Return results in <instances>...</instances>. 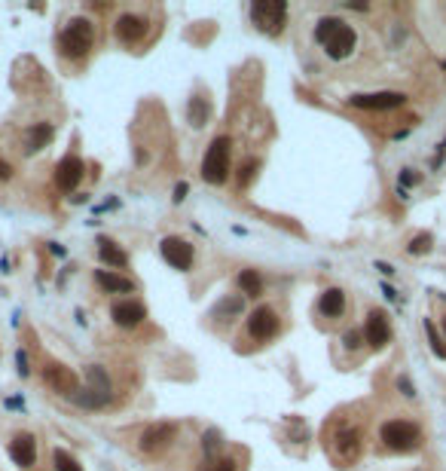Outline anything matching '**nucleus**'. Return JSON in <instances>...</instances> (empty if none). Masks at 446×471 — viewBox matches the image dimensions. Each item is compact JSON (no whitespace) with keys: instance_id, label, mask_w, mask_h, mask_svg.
Returning a JSON list of instances; mask_svg holds the SVG:
<instances>
[{"instance_id":"1","label":"nucleus","mask_w":446,"mask_h":471,"mask_svg":"<svg viewBox=\"0 0 446 471\" xmlns=\"http://www.w3.org/2000/svg\"><path fill=\"white\" fill-rule=\"evenodd\" d=\"M315 37H318V43L324 46V52L330 55V59H349L351 52H355V46H358V34H355V28L346 25L342 18H321L318 28H315Z\"/></svg>"},{"instance_id":"2","label":"nucleus","mask_w":446,"mask_h":471,"mask_svg":"<svg viewBox=\"0 0 446 471\" xmlns=\"http://www.w3.org/2000/svg\"><path fill=\"white\" fill-rule=\"evenodd\" d=\"M379 438H382V444L388 450H394V453H410V450L419 447L422 431L410 419H388L385 426L379 429Z\"/></svg>"},{"instance_id":"3","label":"nucleus","mask_w":446,"mask_h":471,"mask_svg":"<svg viewBox=\"0 0 446 471\" xmlns=\"http://www.w3.org/2000/svg\"><path fill=\"white\" fill-rule=\"evenodd\" d=\"M92 40H95V28L86 18H73V22L59 34V49L64 59H83L92 49Z\"/></svg>"},{"instance_id":"4","label":"nucleus","mask_w":446,"mask_h":471,"mask_svg":"<svg viewBox=\"0 0 446 471\" xmlns=\"http://www.w3.org/2000/svg\"><path fill=\"white\" fill-rule=\"evenodd\" d=\"M229 153H232V141L227 135L215 138V144L208 147L205 160H202V178L208 184H223L229 178Z\"/></svg>"},{"instance_id":"5","label":"nucleus","mask_w":446,"mask_h":471,"mask_svg":"<svg viewBox=\"0 0 446 471\" xmlns=\"http://www.w3.org/2000/svg\"><path fill=\"white\" fill-rule=\"evenodd\" d=\"M248 334L260 340V343H266V340H272L278 334V316H275V309H269V306H260L254 309L248 316Z\"/></svg>"},{"instance_id":"6","label":"nucleus","mask_w":446,"mask_h":471,"mask_svg":"<svg viewBox=\"0 0 446 471\" xmlns=\"http://www.w3.org/2000/svg\"><path fill=\"white\" fill-rule=\"evenodd\" d=\"M284 4L282 0H260V4H254V22L263 28V31L269 34H275V31H282V25H284Z\"/></svg>"},{"instance_id":"7","label":"nucleus","mask_w":446,"mask_h":471,"mask_svg":"<svg viewBox=\"0 0 446 471\" xmlns=\"http://www.w3.org/2000/svg\"><path fill=\"white\" fill-rule=\"evenodd\" d=\"M162 257H165L169 266H174V270H190L193 266V245L187 242V239L169 236V239H162Z\"/></svg>"},{"instance_id":"8","label":"nucleus","mask_w":446,"mask_h":471,"mask_svg":"<svg viewBox=\"0 0 446 471\" xmlns=\"http://www.w3.org/2000/svg\"><path fill=\"white\" fill-rule=\"evenodd\" d=\"M349 101L361 110H394V107H401L406 98L401 92H373V95H351Z\"/></svg>"},{"instance_id":"9","label":"nucleus","mask_w":446,"mask_h":471,"mask_svg":"<svg viewBox=\"0 0 446 471\" xmlns=\"http://www.w3.org/2000/svg\"><path fill=\"white\" fill-rule=\"evenodd\" d=\"M364 337H367V343L373 346V349H382L388 340H392V325H388V318H385L382 309H373V312L367 316Z\"/></svg>"},{"instance_id":"10","label":"nucleus","mask_w":446,"mask_h":471,"mask_svg":"<svg viewBox=\"0 0 446 471\" xmlns=\"http://www.w3.org/2000/svg\"><path fill=\"white\" fill-rule=\"evenodd\" d=\"M83 160L80 156H64V160L59 162V169H55V184H59V190L71 193L77 184L83 181Z\"/></svg>"},{"instance_id":"11","label":"nucleus","mask_w":446,"mask_h":471,"mask_svg":"<svg viewBox=\"0 0 446 471\" xmlns=\"http://www.w3.org/2000/svg\"><path fill=\"white\" fill-rule=\"evenodd\" d=\"M144 34H147V18L135 16V13H126V16L116 18V37H119V40H123L126 46L138 43Z\"/></svg>"},{"instance_id":"12","label":"nucleus","mask_w":446,"mask_h":471,"mask_svg":"<svg viewBox=\"0 0 446 471\" xmlns=\"http://www.w3.org/2000/svg\"><path fill=\"white\" fill-rule=\"evenodd\" d=\"M110 316L119 328H138L144 321V306L141 303H132V300H123V303H114V309H110Z\"/></svg>"},{"instance_id":"13","label":"nucleus","mask_w":446,"mask_h":471,"mask_svg":"<svg viewBox=\"0 0 446 471\" xmlns=\"http://www.w3.org/2000/svg\"><path fill=\"white\" fill-rule=\"evenodd\" d=\"M43 380L49 383L55 392H61V395H77V376H73L68 367H59V364L46 367V371H43Z\"/></svg>"},{"instance_id":"14","label":"nucleus","mask_w":446,"mask_h":471,"mask_svg":"<svg viewBox=\"0 0 446 471\" xmlns=\"http://www.w3.org/2000/svg\"><path fill=\"white\" fill-rule=\"evenodd\" d=\"M9 456H13L16 465L22 468H31L34 459H37V441L31 435H18L13 444H9Z\"/></svg>"},{"instance_id":"15","label":"nucleus","mask_w":446,"mask_h":471,"mask_svg":"<svg viewBox=\"0 0 446 471\" xmlns=\"http://www.w3.org/2000/svg\"><path fill=\"white\" fill-rule=\"evenodd\" d=\"M318 309H321L324 318H339L342 312H346V294H342L339 288H327L318 300Z\"/></svg>"},{"instance_id":"16","label":"nucleus","mask_w":446,"mask_h":471,"mask_svg":"<svg viewBox=\"0 0 446 471\" xmlns=\"http://www.w3.org/2000/svg\"><path fill=\"white\" fill-rule=\"evenodd\" d=\"M169 441H174V426H153V429L144 431L141 447L147 450V453H153V450H162Z\"/></svg>"},{"instance_id":"17","label":"nucleus","mask_w":446,"mask_h":471,"mask_svg":"<svg viewBox=\"0 0 446 471\" xmlns=\"http://www.w3.org/2000/svg\"><path fill=\"white\" fill-rule=\"evenodd\" d=\"M95 279H98L101 288H104V291H114V294H128V291H135V282H132V279H123V275H116V273L98 270Z\"/></svg>"},{"instance_id":"18","label":"nucleus","mask_w":446,"mask_h":471,"mask_svg":"<svg viewBox=\"0 0 446 471\" xmlns=\"http://www.w3.org/2000/svg\"><path fill=\"white\" fill-rule=\"evenodd\" d=\"M98 254H101V261H104L107 266H119V270H123V266L128 263L126 251H119L110 239H101V242H98Z\"/></svg>"},{"instance_id":"19","label":"nucleus","mask_w":446,"mask_h":471,"mask_svg":"<svg viewBox=\"0 0 446 471\" xmlns=\"http://www.w3.org/2000/svg\"><path fill=\"white\" fill-rule=\"evenodd\" d=\"M337 450H339L342 459H355L358 450H361V435H358V431H339Z\"/></svg>"},{"instance_id":"20","label":"nucleus","mask_w":446,"mask_h":471,"mask_svg":"<svg viewBox=\"0 0 446 471\" xmlns=\"http://www.w3.org/2000/svg\"><path fill=\"white\" fill-rule=\"evenodd\" d=\"M52 138V126L49 123H37L34 129H28V153L40 150V147H46V141Z\"/></svg>"},{"instance_id":"21","label":"nucleus","mask_w":446,"mask_h":471,"mask_svg":"<svg viewBox=\"0 0 446 471\" xmlns=\"http://www.w3.org/2000/svg\"><path fill=\"white\" fill-rule=\"evenodd\" d=\"M239 288L245 294H251V297H257V294L263 291V282H260V275L254 270H241L239 273Z\"/></svg>"},{"instance_id":"22","label":"nucleus","mask_w":446,"mask_h":471,"mask_svg":"<svg viewBox=\"0 0 446 471\" xmlns=\"http://www.w3.org/2000/svg\"><path fill=\"white\" fill-rule=\"evenodd\" d=\"M205 119H208V101L205 98H190V123L193 126H205Z\"/></svg>"},{"instance_id":"23","label":"nucleus","mask_w":446,"mask_h":471,"mask_svg":"<svg viewBox=\"0 0 446 471\" xmlns=\"http://www.w3.org/2000/svg\"><path fill=\"white\" fill-rule=\"evenodd\" d=\"M52 463H55V471H83L77 459H73L71 453H64V450H55V453H52Z\"/></svg>"},{"instance_id":"24","label":"nucleus","mask_w":446,"mask_h":471,"mask_svg":"<svg viewBox=\"0 0 446 471\" xmlns=\"http://www.w3.org/2000/svg\"><path fill=\"white\" fill-rule=\"evenodd\" d=\"M199 471H236V463H232V459H217V463H211V465H202Z\"/></svg>"},{"instance_id":"25","label":"nucleus","mask_w":446,"mask_h":471,"mask_svg":"<svg viewBox=\"0 0 446 471\" xmlns=\"http://www.w3.org/2000/svg\"><path fill=\"white\" fill-rule=\"evenodd\" d=\"M428 248H431V236H416L410 245V254H422V251H428Z\"/></svg>"},{"instance_id":"26","label":"nucleus","mask_w":446,"mask_h":471,"mask_svg":"<svg viewBox=\"0 0 446 471\" xmlns=\"http://www.w3.org/2000/svg\"><path fill=\"white\" fill-rule=\"evenodd\" d=\"M257 172V162H245V165H241V174H239V187H248V181H251V174H254Z\"/></svg>"},{"instance_id":"27","label":"nucleus","mask_w":446,"mask_h":471,"mask_svg":"<svg viewBox=\"0 0 446 471\" xmlns=\"http://www.w3.org/2000/svg\"><path fill=\"white\" fill-rule=\"evenodd\" d=\"M425 328H428V337H431V346H434V352H438L440 358H446V346L440 343V337H438V330H434L431 325H425Z\"/></svg>"},{"instance_id":"28","label":"nucleus","mask_w":446,"mask_h":471,"mask_svg":"<svg viewBox=\"0 0 446 471\" xmlns=\"http://www.w3.org/2000/svg\"><path fill=\"white\" fill-rule=\"evenodd\" d=\"M342 343H346L349 349H358V346H361V337L355 334V330H349V334H346V337H342Z\"/></svg>"},{"instance_id":"29","label":"nucleus","mask_w":446,"mask_h":471,"mask_svg":"<svg viewBox=\"0 0 446 471\" xmlns=\"http://www.w3.org/2000/svg\"><path fill=\"white\" fill-rule=\"evenodd\" d=\"M9 174H13V169H9V165H6L4 160H0V181H6Z\"/></svg>"},{"instance_id":"30","label":"nucleus","mask_w":446,"mask_h":471,"mask_svg":"<svg viewBox=\"0 0 446 471\" xmlns=\"http://www.w3.org/2000/svg\"><path fill=\"white\" fill-rule=\"evenodd\" d=\"M443 330H446V318H443Z\"/></svg>"}]
</instances>
